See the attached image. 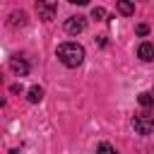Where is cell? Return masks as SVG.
I'll return each instance as SVG.
<instances>
[{
  "mask_svg": "<svg viewBox=\"0 0 154 154\" xmlns=\"http://www.w3.org/2000/svg\"><path fill=\"white\" fill-rule=\"evenodd\" d=\"M58 58H60L63 65L77 67V65H82V60H84V48H82L79 43H72V41L60 43V46H58Z\"/></svg>",
  "mask_w": 154,
  "mask_h": 154,
  "instance_id": "cell-1",
  "label": "cell"
},
{
  "mask_svg": "<svg viewBox=\"0 0 154 154\" xmlns=\"http://www.w3.org/2000/svg\"><path fill=\"white\" fill-rule=\"evenodd\" d=\"M132 125L140 135H149V132H154V116L152 113H140V116H135Z\"/></svg>",
  "mask_w": 154,
  "mask_h": 154,
  "instance_id": "cell-2",
  "label": "cell"
},
{
  "mask_svg": "<svg viewBox=\"0 0 154 154\" xmlns=\"http://www.w3.org/2000/svg\"><path fill=\"white\" fill-rule=\"evenodd\" d=\"M36 12H38V19L43 22H51L58 12V5L55 2H36Z\"/></svg>",
  "mask_w": 154,
  "mask_h": 154,
  "instance_id": "cell-3",
  "label": "cell"
},
{
  "mask_svg": "<svg viewBox=\"0 0 154 154\" xmlns=\"http://www.w3.org/2000/svg\"><path fill=\"white\" fill-rule=\"evenodd\" d=\"M84 26H87V19L84 17H70L67 22H65V31L70 34V36H75V34H82L84 31Z\"/></svg>",
  "mask_w": 154,
  "mask_h": 154,
  "instance_id": "cell-4",
  "label": "cell"
},
{
  "mask_svg": "<svg viewBox=\"0 0 154 154\" xmlns=\"http://www.w3.org/2000/svg\"><path fill=\"white\" fill-rule=\"evenodd\" d=\"M10 67H12V72L19 75V77L29 75V63H26L24 58H19V55H12V58H10Z\"/></svg>",
  "mask_w": 154,
  "mask_h": 154,
  "instance_id": "cell-5",
  "label": "cell"
},
{
  "mask_svg": "<svg viewBox=\"0 0 154 154\" xmlns=\"http://www.w3.org/2000/svg\"><path fill=\"white\" fill-rule=\"evenodd\" d=\"M137 55H140L142 60H147V63H149V60H154V46L144 41V43H142V46L137 48Z\"/></svg>",
  "mask_w": 154,
  "mask_h": 154,
  "instance_id": "cell-6",
  "label": "cell"
},
{
  "mask_svg": "<svg viewBox=\"0 0 154 154\" xmlns=\"http://www.w3.org/2000/svg\"><path fill=\"white\" fill-rule=\"evenodd\" d=\"M17 24H19V26L26 24V14H24V12H12V14H10V26H17Z\"/></svg>",
  "mask_w": 154,
  "mask_h": 154,
  "instance_id": "cell-7",
  "label": "cell"
},
{
  "mask_svg": "<svg viewBox=\"0 0 154 154\" xmlns=\"http://www.w3.org/2000/svg\"><path fill=\"white\" fill-rule=\"evenodd\" d=\"M41 99H43V89H41V87H31V89H29V101H31V103H38Z\"/></svg>",
  "mask_w": 154,
  "mask_h": 154,
  "instance_id": "cell-8",
  "label": "cell"
},
{
  "mask_svg": "<svg viewBox=\"0 0 154 154\" xmlns=\"http://www.w3.org/2000/svg\"><path fill=\"white\" fill-rule=\"evenodd\" d=\"M137 101H140V106H144V108H149V106H154V96H152L149 91H142Z\"/></svg>",
  "mask_w": 154,
  "mask_h": 154,
  "instance_id": "cell-9",
  "label": "cell"
},
{
  "mask_svg": "<svg viewBox=\"0 0 154 154\" xmlns=\"http://www.w3.org/2000/svg\"><path fill=\"white\" fill-rule=\"evenodd\" d=\"M118 12H120V14H132V12H135V5L120 0V2H118Z\"/></svg>",
  "mask_w": 154,
  "mask_h": 154,
  "instance_id": "cell-10",
  "label": "cell"
},
{
  "mask_svg": "<svg viewBox=\"0 0 154 154\" xmlns=\"http://www.w3.org/2000/svg\"><path fill=\"white\" fill-rule=\"evenodd\" d=\"M96 154H118V152H116V147H111V144H106V142H103V144H99V147H96Z\"/></svg>",
  "mask_w": 154,
  "mask_h": 154,
  "instance_id": "cell-11",
  "label": "cell"
},
{
  "mask_svg": "<svg viewBox=\"0 0 154 154\" xmlns=\"http://www.w3.org/2000/svg\"><path fill=\"white\" fill-rule=\"evenodd\" d=\"M91 17H94V19H103V17H106V10H103V7H94V10H91Z\"/></svg>",
  "mask_w": 154,
  "mask_h": 154,
  "instance_id": "cell-12",
  "label": "cell"
},
{
  "mask_svg": "<svg viewBox=\"0 0 154 154\" xmlns=\"http://www.w3.org/2000/svg\"><path fill=\"white\" fill-rule=\"evenodd\" d=\"M147 31H149V26H147V24H140V26H137V34H140V36H144Z\"/></svg>",
  "mask_w": 154,
  "mask_h": 154,
  "instance_id": "cell-13",
  "label": "cell"
}]
</instances>
